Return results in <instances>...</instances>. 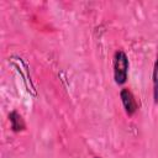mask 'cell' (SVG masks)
I'll use <instances>...</instances> for the list:
<instances>
[{
  "label": "cell",
  "instance_id": "6da1fadb",
  "mask_svg": "<svg viewBox=\"0 0 158 158\" xmlns=\"http://www.w3.org/2000/svg\"><path fill=\"white\" fill-rule=\"evenodd\" d=\"M128 59L123 51H117L114 56V78L116 84L122 85L127 80Z\"/></svg>",
  "mask_w": 158,
  "mask_h": 158
},
{
  "label": "cell",
  "instance_id": "7a4b0ae2",
  "mask_svg": "<svg viewBox=\"0 0 158 158\" xmlns=\"http://www.w3.org/2000/svg\"><path fill=\"white\" fill-rule=\"evenodd\" d=\"M120 96H121V100H122V104L125 106L127 115H133L137 111V102L135 100L133 94L127 88H123L120 93Z\"/></svg>",
  "mask_w": 158,
  "mask_h": 158
},
{
  "label": "cell",
  "instance_id": "3957f363",
  "mask_svg": "<svg viewBox=\"0 0 158 158\" xmlns=\"http://www.w3.org/2000/svg\"><path fill=\"white\" fill-rule=\"evenodd\" d=\"M9 117H10V122H11V128H12V131L19 132V131H21V130L25 128V122H23L21 115H19L16 111H12Z\"/></svg>",
  "mask_w": 158,
  "mask_h": 158
},
{
  "label": "cell",
  "instance_id": "277c9868",
  "mask_svg": "<svg viewBox=\"0 0 158 158\" xmlns=\"http://www.w3.org/2000/svg\"><path fill=\"white\" fill-rule=\"evenodd\" d=\"M153 95H154V101L158 102V58L154 63V69H153Z\"/></svg>",
  "mask_w": 158,
  "mask_h": 158
},
{
  "label": "cell",
  "instance_id": "5b68a950",
  "mask_svg": "<svg viewBox=\"0 0 158 158\" xmlns=\"http://www.w3.org/2000/svg\"><path fill=\"white\" fill-rule=\"evenodd\" d=\"M95 158H100V157H95Z\"/></svg>",
  "mask_w": 158,
  "mask_h": 158
}]
</instances>
